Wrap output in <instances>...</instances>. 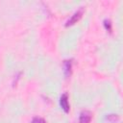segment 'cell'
I'll list each match as a JSON object with an SVG mask.
<instances>
[{"label": "cell", "instance_id": "obj_1", "mask_svg": "<svg viewBox=\"0 0 123 123\" xmlns=\"http://www.w3.org/2000/svg\"><path fill=\"white\" fill-rule=\"evenodd\" d=\"M83 12H84V8H83V7L79 8L77 11H75V12L71 14V16L66 20V22H65V26L67 27V26H71V25L75 24V23L82 17Z\"/></svg>", "mask_w": 123, "mask_h": 123}, {"label": "cell", "instance_id": "obj_2", "mask_svg": "<svg viewBox=\"0 0 123 123\" xmlns=\"http://www.w3.org/2000/svg\"><path fill=\"white\" fill-rule=\"evenodd\" d=\"M60 105L62 107V109L65 111L68 112L70 110V106H69V102H68V95L67 93H62L60 97Z\"/></svg>", "mask_w": 123, "mask_h": 123}, {"label": "cell", "instance_id": "obj_3", "mask_svg": "<svg viewBox=\"0 0 123 123\" xmlns=\"http://www.w3.org/2000/svg\"><path fill=\"white\" fill-rule=\"evenodd\" d=\"M91 120V112L89 111H83L79 116V123H89Z\"/></svg>", "mask_w": 123, "mask_h": 123}, {"label": "cell", "instance_id": "obj_4", "mask_svg": "<svg viewBox=\"0 0 123 123\" xmlns=\"http://www.w3.org/2000/svg\"><path fill=\"white\" fill-rule=\"evenodd\" d=\"M63 71H64V76L66 78H68L71 75V71H72V60H65L63 61Z\"/></svg>", "mask_w": 123, "mask_h": 123}, {"label": "cell", "instance_id": "obj_5", "mask_svg": "<svg viewBox=\"0 0 123 123\" xmlns=\"http://www.w3.org/2000/svg\"><path fill=\"white\" fill-rule=\"evenodd\" d=\"M106 120H108V122L110 123H116V121L118 120V115L117 114H107Z\"/></svg>", "mask_w": 123, "mask_h": 123}, {"label": "cell", "instance_id": "obj_6", "mask_svg": "<svg viewBox=\"0 0 123 123\" xmlns=\"http://www.w3.org/2000/svg\"><path fill=\"white\" fill-rule=\"evenodd\" d=\"M104 26H105V29L109 32H111V21L109 19V18H106L104 20Z\"/></svg>", "mask_w": 123, "mask_h": 123}, {"label": "cell", "instance_id": "obj_7", "mask_svg": "<svg viewBox=\"0 0 123 123\" xmlns=\"http://www.w3.org/2000/svg\"><path fill=\"white\" fill-rule=\"evenodd\" d=\"M31 123H46V122H45V120L43 118L38 117V116H36V117H34L32 119V122Z\"/></svg>", "mask_w": 123, "mask_h": 123}]
</instances>
